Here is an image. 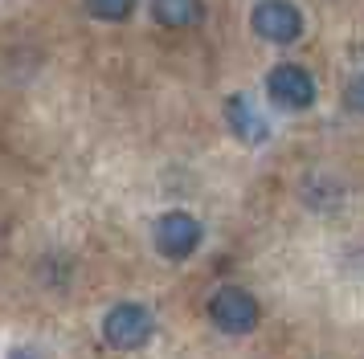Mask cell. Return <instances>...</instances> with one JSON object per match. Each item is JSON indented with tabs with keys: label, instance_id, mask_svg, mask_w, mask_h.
Segmentation results:
<instances>
[{
	"label": "cell",
	"instance_id": "277c9868",
	"mask_svg": "<svg viewBox=\"0 0 364 359\" xmlns=\"http://www.w3.org/2000/svg\"><path fill=\"white\" fill-rule=\"evenodd\" d=\"M266 94L282 111H307L315 102V78L295 62H282L266 74Z\"/></svg>",
	"mask_w": 364,
	"mask_h": 359
},
{
	"label": "cell",
	"instance_id": "8992f818",
	"mask_svg": "<svg viewBox=\"0 0 364 359\" xmlns=\"http://www.w3.org/2000/svg\"><path fill=\"white\" fill-rule=\"evenodd\" d=\"M225 123H230V131L242 139V143H266V139H270L266 118L250 106L246 94H230L225 98Z\"/></svg>",
	"mask_w": 364,
	"mask_h": 359
},
{
	"label": "cell",
	"instance_id": "ba28073f",
	"mask_svg": "<svg viewBox=\"0 0 364 359\" xmlns=\"http://www.w3.org/2000/svg\"><path fill=\"white\" fill-rule=\"evenodd\" d=\"M86 13L115 25V21H127L135 13V0H86Z\"/></svg>",
	"mask_w": 364,
	"mask_h": 359
},
{
	"label": "cell",
	"instance_id": "3957f363",
	"mask_svg": "<svg viewBox=\"0 0 364 359\" xmlns=\"http://www.w3.org/2000/svg\"><path fill=\"white\" fill-rule=\"evenodd\" d=\"M250 25L270 45H295L303 37V13L291 0H258L250 13Z\"/></svg>",
	"mask_w": 364,
	"mask_h": 359
},
{
	"label": "cell",
	"instance_id": "9c48e42d",
	"mask_svg": "<svg viewBox=\"0 0 364 359\" xmlns=\"http://www.w3.org/2000/svg\"><path fill=\"white\" fill-rule=\"evenodd\" d=\"M348 106L364 114V74H356V78L348 82Z\"/></svg>",
	"mask_w": 364,
	"mask_h": 359
},
{
	"label": "cell",
	"instance_id": "30bf717a",
	"mask_svg": "<svg viewBox=\"0 0 364 359\" xmlns=\"http://www.w3.org/2000/svg\"><path fill=\"white\" fill-rule=\"evenodd\" d=\"M9 359H41V355H37V351H13Z\"/></svg>",
	"mask_w": 364,
	"mask_h": 359
},
{
	"label": "cell",
	"instance_id": "6da1fadb",
	"mask_svg": "<svg viewBox=\"0 0 364 359\" xmlns=\"http://www.w3.org/2000/svg\"><path fill=\"white\" fill-rule=\"evenodd\" d=\"M151 335H156V319L139 302H119L102 314V339L115 351H139Z\"/></svg>",
	"mask_w": 364,
	"mask_h": 359
},
{
	"label": "cell",
	"instance_id": "7a4b0ae2",
	"mask_svg": "<svg viewBox=\"0 0 364 359\" xmlns=\"http://www.w3.org/2000/svg\"><path fill=\"white\" fill-rule=\"evenodd\" d=\"M209 319L225 335H246V331L258 326V298L246 286H221L209 298Z\"/></svg>",
	"mask_w": 364,
	"mask_h": 359
},
{
	"label": "cell",
	"instance_id": "5b68a950",
	"mask_svg": "<svg viewBox=\"0 0 364 359\" xmlns=\"http://www.w3.org/2000/svg\"><path fill=\"white\" fill-rule=\"evenodd\" d=\"M197 245H200V221L193 216V212L172 209V212H164V216L156 221V249H160L168 261L193 258Z\"/></svg>",
	"mask_w": 364,
	"mask_h": 359
},
{
	"label": "cell",
	"instance_id": "52a82bcc",
	"mask_svg": "<svg viewBox=\"0 0 364 359\" xmlns=\"http://www.w3.org/2000/svg\"><path fill=\"white\" fill-rule=\"evenodd\" d=\"M151 16L164 29H197L205 21V0H151Z\"/></svg>",
	"mask_w": 364,
	"mask_h": 359
}]
</instances>
